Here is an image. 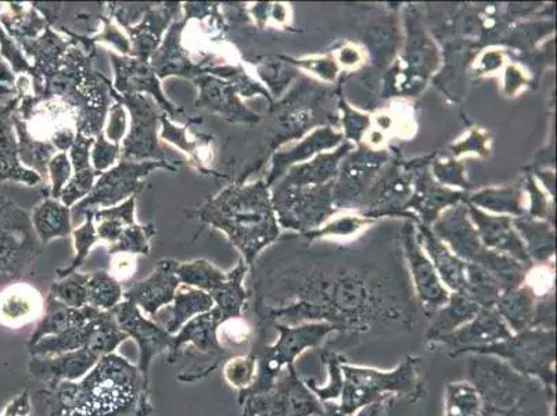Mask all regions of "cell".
Segmentation results:
<instances>
[{"label": "cell", "mask_w": 557, "mask_h": 416, "mask_svg": "<svg viewBox=\"0 0 557 416\" xmlns=\"http://www.w3.org/2000/svg\"><path fill=\"white\" fill-rule=\"evenodd\" d=\"M47 416H149V379L119 354L104 355L83 379L39 390Z\"/></svg>", "instance_id": "obj_1"}, {"label": "cell", "mask_w": 557, "mask_h": 416, "mask_svg": "<svg viewBox=\"0 0 557 416\" xmlns=\"http://www.w3.org/2000/svg\"><path fill=\"white\" fill-rule=\"evenodd\" d=\"M468 377L480 394L481 416H552L555 390L500 359L474 354L468 362Z\"/></svg>", "instance_id": "obj_2"}, {"label": "cell", "mask_w": 557, "mask_h": 416, "mask_svg": "<svg viewBox=\"0 0 557 416\" xmlns=\"http://www.w3.org/2000/svg\"><path fill=\"white\" fill-rule=\"evenodd\" d=\"M267 206L261 185H233L206 201L199 210L186 211V216L224 231L251 264L260 248L271 241V216Z\"/></svg>", "instance_id": "obj_3"}, {"label": "cell", "mask_w": 557, "mask_h": 416, "mask_svg": "<svg viewBox=\"0 0 557 416\" xmlns=\"http://www.w3.org/2000/svg\"><path fill=\"white\" fill-rule=\"evenodd\" d=\"M420 364V358L408 357L393 372H382L351 367L344 362L342 404L337 405L338 409L344 416H352L374 401L386 397H401L408 403H417L426 395V388L419 372Z\"/></svg>", "instance_id": "obj_4"}, {"label": "cell", "mask_w": 557, "mask_h": 416, "mask_svg": "<svg viewBox=\"0 0 557 416\" xmlns=\"http://www.w3.org/2000/svg\"><path fill=\"white\" fill-rule=\"evenodd\" d=\"M278 332V339L273 344L256 338L250 348L257 358V378L250 389L240 392L237 401L243 405L252 395L270 392L281 377L283 370L295 365L298 355L307 348L318 347L329 333L336 331L332 325H304V327H286L273 325Z\"/></svg>", "instance_id": "obj_5"}, {"label": "cell", "mask_w": 557, "mask_h": 416, "mask_svg": "<svg viewBox=\"0 0 557 416\" xmlns=\"http://www.w3.org/2000/svg\"><path fill=\"white\" fill-rule=\"evenodd\" d=\"M222 314L216 307L201 316L190 319L174 334L170 352L166 353V364H178L182 355L189 353V367L182 369L178 379L184 383H194L209 377L220 367L222 359L227 357L224 348L216 340V328L221 323Z\"/></svg>", "instance_id": "obj_6"}, {"label": "cell", "mask_w": 557, "mask_h": 416, "mask_svg": "<svg viewBox=\"0 0 557 416\" xmlns=\"http://www.w3.org/2000/svg\"><path fill=\"white\" fill-rule=\"evenodd\" d=\"M555 332L523 331L490 346L468 350L465 354L495 355L516 372L539 378L546 388H555Z\"/></svg>", "instance_id": "obj_7"}, {"label": "cell", "mask_w": 557, "mask_h": 416, "mask_svg": "<svg viewBox=\"0 0 557 416\" xmlns=\"http://www.w3.org/2000/svg\"><path fill=\"white\" fill-rule=\"evenodd\" d=\"M40 252L32 217L12 201H0V273L12 281L33 276Z\"/></svg>", "instance_id": "obj_8"}, {"label": "cell", "mask_w": 557, "mask_h": 416, "mask_svg": "<svg viewBox=\"0 0 557 416\" xmlns=\"http://www.w3.org/2000/svg\"><path fill=\"white\" fill-rule=\"evenodd\" d=\"M113 100L123 105L129 111L132 125L129 134L121 145L120 160L128 161H169L181 166L182 161L165 154V149L157 138V130L161 124L164 111L149 95L121 96L113 93Z\"/></svg>", "instance_id": "obj_9"}, {"label": "cell", "mask_w": 557, "mask_h": 416, "mask_svg": "<svg viewBox=\"0 0 557 416\" xmlns=\"http://www.w3.org/2000/svg\"><path fill=\"white\" fill-rule=\"evenodd\" d=\"M181 166L169 161H128L120 160L99 176L94 191L73 207L75 216L96 208H109L121 205L131 196L139 195L145 187V178L156 170L178 171Z\"/></svg>", "instance_id": "obj_10"}, {"label": "cell", "mask_w": 557, "mask_h": 416, "mask_svg": "<svg viewBox=\"0 0 557 416\" xmlns=\"http://www.w3.org/2000/svg\"><path fill=\"white\" fill-rule=\"evenodd\" d=\"M270 392L248 397L242 407L255 416H319L323 405L296 372L295 365L283 370Z\"/></svg>", "instance_id": "obj_11"}, {"label": "cell", "mask_w": 557, "mask_h": 416, "mask_svg": "<svg viewBox=\"0 0 557 416\" xmlns=\"http://www.w3.org/2000/svg\"><path fill=\"white\" fill-rule=\"evenodd\" d=\"M116 325L128 339H134L139 347L138 368L149 379L151 363L160 354L169 353L172 344L171 333L165 331L163 325L146 317L136 304L123 301L113 311Z\"/></svg>", "instance_id": "obj_12"}, {"label": "cell", "mask_w": 557, "mask_h": 416, "mask_svg": "<svg viewBox=\"0 0 557 416\" xmlns=\"http://www.w3.org/2000/svg\"><path fill=\"white\" fill-rule=\"evenodd\" d=\"M110 62L114 69L113 88L116 94L121 96L149 95L171 119H178L184 114V109L172 105L166 99L163 89H161L160 79L157 77L150 62L115 53H110Z\"/></svg>", "instance_id": "obj_13"}, {"label": "cell", "mask_w": 557, "mask_h": 416, "mask_svg": "<svg viewBox=\"0 0 557 416\" xmlns=\"http://www.w3.org/2000/svg\"><path fill=\"white\" fill-rule=\"evenodd\" d=\"M178 264L171 258L157 262L154 271L148 278L141 279L124 292V301L136 304L145 316L154 319L161 308L169 307L174 302L182 285L176 276Z\"/></svg>", "instance_id": "obj_14"}, {"label": "cell", "mask_w": 557, "mask_h": 416, "mask_svg": "<svg viewBox=\"0 0 557 416\" xmlns=\"http://www.w3.org/2000/svg\"><path fill=\"white\" fill-rule=\"evenodd\" d=\"M99 355L89 347L75 350L54 357H32L28 372L34 379L50 388L62 382H75L83 379L99 363Z\"/></svg>", "instance_id": "obj_15"}, {"label": "cell", "mask_w": 557, "mask_h": 416, "mask_svg": "<svg viewBox=\"0 0 557 416\" xmlns=\"http://www.w3.org/2000/svg\"><path fill=\"white\" fill-rule=\"evenodd\" d=\"M45 298L37 287L28 282H13L0 289V325L17 331L39 322L45 313Z\"/></svg>", "instance_id": "obj_16"}, {"label": "cell", "mask_w": 557, "mask_h": 416, "mask_svg": "<svg viewBox=\"0 0 557 416\" xmlns=\"http://www.w3.org/2000/svg\"><path fill=\"white\" fill-rule=\"evenodd\" d=\"M181 3H153L141 22L135 27L126 28L131 39V58L150 62L151 56L159 49L161 40L171 22L180 16Z\"/></svg>", "instance_id": "obj_17"}, {"label": "cell", "mask_w": 557, "mask_h": 416, "mask_svg": "<svg viewBox=\"0 0 557 416\" xmlns=\"http://www.w3.org/2000/svg\"><path fill=\"white\" fill-rule=\"evenodd\" d=\"M186 25L185 17L175 20L170 25L169 33L161 47L151 56L150 65L159 79L169 77H182L187 79H196L201 75H209L201 65L196 64L190 59L189 53L182 47L181 35Z\"/></svg>", "instance_id": "obj_18"}, {"label": "cell", "mask_w": 557, "mask_h": 416, "mask_svg": "<svg viewBox=\"0 0 557 416\" xmlns=\"http://www.w3.org/2000/svg\"><path fill=\"white\" fill-rule=\"evenodd\" d=\"M194 84L199 88L195 109L209 110L224 117L231 123H247L255 120V115L246 110L237 98L235 85L214 75H201L194 79Z\"/></svg>", "instance_id": "obj_19"}, {"label": "cell", "mask_w": 557, "mask_h": 416, "mask_svg": "<svg viewBox=\"0 0 557 416\" xmlns=\"http://www.w3.org/2000/svg\"><path fill=\"white\" fill-rule=\"evenodd\" d=\"M511 333L506 325L493 313H483L473 323L454 331L438 340L435 344L450 350L453 357L462 355L468 350L490 346L509 339Z\"/></svg>", "instance_id": "obj_20"}, {"label": "cell", "mask_w": 557, "mask_h": 416, "mask_svg": "<svg viewBox=\"0 0 557 416\" xmlns=\"http://www.w3.org/2000/svg\"><path fill=\"white\" fill-rule=\"evenodd\" d=\"M101 311L92 307L74 308L65 306L62 302L55 301L52 296H48L45 304V313L39 319L37 328L28 340V346L38 343L44 338L53 337L78 325L92 321Z\"/></svg>", "instance_id": "obj_21"}, {"label": "cell", "mask_w": 557, "mask_h": 416, "mask_svg": "<svg viewBox=\"0 0 557 416\" xmlns=\"http://www.w3.org/2000/svg\"><path fill=\"white\" fill-rule=\"evenodd\" d=\"M171 316L164 322L165 331L172 337L178 333L182 327H185L190 319L201 316L215 307L214 302L209 293L200 291V289L181 285L175 294L174 302L171 303Z\"/></svg>", "instance_id": "obj_22"}, {"label": "cell", "mask_w": 557, "mask_h": 416, "mask_svg": "<svg viewBox=\"0 0 557 416\" xmlns=\"http://www.w3.org/2000/svg\"><path fill=\"white\" fill-rule=\"evenodd\" d=\"M70 216V208L50 196L35 207L32 221L40 243L47 245L54 237L71 235L73 230H71Z\"/></svg>", "instance_id": "obj_23"}, {"label": "cell", "mask_w": 557, "mask_h": 416, "mask_svg": "<svg viewBox=\"0 0 557 416\" xmlns=\"http://www.w3.org/2000/svg\"><path fill=\"white\" fill-rule=\"evenodd\" d=\"M101 313L98 317L92 319V321L78 325V327L70 328L62 333L39 340L38 343L28 346L29 355H32V357H54V355L75 352V350L88 346Z\"/></svg>", "instance_id": "obj_24"}, {"label": "cell", "mask_w": 557, "mask_h": 416, "mask_svg": "<svg viewBox=\"0 0 557 416\" xmlns=\"http://www.w3.org/2000/svg\"><path fill=\"white\" fill-rule=\"evenodd\" d=\"M136 199L138 195L131 196L119 206L95 210L94 224L99 241L109 243V246L114 245L126 227L136 224Z\"/></svg>", "instance_id": "obj_25"}, {"label": "cell", "mask_w": 557, "mask_h": 416, "mask_svg": "<svg viewBox=\"0 0 557 416\" xmlns=\"http://www.w3.org/2000/svg\"><path fill=\"white\" fill-rule=\"evenodd\" d=\"M246 271L245 264H237L235 270L227 273L225 281L209 293L224 319L243 317V309H245L248 297L243 287V278H245Z\"/></svg>", "instance_id": "obj_26"}, {"label": "cell", "mask_w": 557, "mask_h": 416, "mask_svg": "<svg viewBox=\"0 0 557 416\" xmlns=\"http://www.w3.org/2000/svg\"><path fill=\"white\" fill-rule=\"evenodd\" d=\"M124 301V289L121 282L108 271L89 273L88 306L99 311H113Z\"/></svg>", "instance_id": "obj_27"}, {"label": "cell", "mask_w": 557, "mask_h": 416, "mask_svg": "<svg viewBox=\"0 0 557 416\" xmlns=\"http://www.w3.org/2000/svg\"><path fill=\"white\" fill-rule=\"evenodd\" d=\"M182 285L200 289L210 293L225 281L227 273H224L207 260H195L191 262H180L176 267Z\"/></svg>", "instance_id": "obj_28"}, {"label": "cell", "mask_w": 557, "mask_h": 416, "mask_svg": "<svg viewBox=\"0 0 557 416\" xmlns=\"http://www.w3.org/2000/svg\"><path fill=\"white\" fill-rule=\"evenodd\" d=\"M256 338V329L243 317L222 319L216 328L218 343L227 354L242 347L251 348Z\"/></svg>", "instance_id": "obj_29"}, {"label": "cell", "mask_w": 557, "mask_h": 416, "mask_svg": "<svg viewBox=\"0 0 557 416\" xmlns=\"http://www.w3.org/2000/svg\"><path fill=\"white\" fill-rule=\"evenodd\" d=\"M89 273L74 272L54 281L49 289V296L74 308L88 307Z\"/></svg>", "instance_id": "obj_30"}, {"label": "cell", "mask_w": 557, "mask_h": 416, "mask_svg": "<svg viewBox=\"0 0 557 416\" xmlns=\"http://www.w3.org/2000/svg\"><path fill=\"white\" fill-rule=\"evenodd\" d=\"M444 416H481L480 394L472 383L448 384Z\"/></svg>", "instance_id": "obj_31"}, {"label": "cell", "mask_w": 557, "mask_h": 416, "mask_svg": "<svg viewBox=\"0 0 557 416\" xmlns=\"http://www.w3.org/2000/svg\"><path fill=\"white\" fill-rule=\"evenodd\" d=\"M190 124V123H189ZM189 124L182 126V129H178V126H175L171 123V120L166 114H163L161 117V126H163V132H161V138L165 139L166 142H170V144L175 145L176 147H180V149L186 151L187 155L191 157V160H194L196 169L200 172H210V170H207L205 167V159H202V156L200 155L199 147H205L207 144H210L212 138L202 140V136L205 135H197L196 138H187V131H189Z\"/></svg>", "instance_id": "obj_32"}, {"label": "cell", "mask_w": 557, "mask_h": 416, "mask_svg": "<svg viewBox=\"0 0 557 416\" xmlns=\"http://www.w3.org/2000/svg\"><path fill=\"white\" fill-rule=\"evenodd\" d=\"M94 212L95 210L85 211L84 215L86 220L83 225L73 232L74 235V245H75V256L73 258V262L70 264L69 267L59 268L58 278L62 279L71 276V273L77 272L78 268L83 266L86 260V257L89 256L90 250L96 245V243L100 242L98 237V233H96L95 224H94Z\"/></svg>", "instance_id": "obj_33"}, {"label": "cell", "mask_w": 557, "mask_h": 416, "mask_svg": "<svg viewBox=\"0 0 557 416\" xmlns=\"http://www.w3.org/2000/svg\"><path fill=\"white\" fill-rule=\"evenodd\" d=\"M156 227L148 225H129L121 233L120 240L114 245L109 246L110 256L116 253H125V255L148 256L150 253V242L156 236Z\"/></svg>", "instance_id": "obj_34"}, {"label": "cell", "mask_w": 557, "mask_h": 416, "mask_svg": "<svg viewBox=\"0 0 557 416\" xmlns=\"http://www.w3.org/2000/svg\"><path fill=\"white\" fill-rule=\"evenodd\" d=\"M222 374H224V379L231 388L236 389L239 393L245 392L256 382V354L250 350L246 355H237V357L227 359Z\"/></svg>", "instance_id": "obj_35"}, {"label": "cell", "mask_w": 557, "mask_h": 416, "mask_svg": "<svg viewBox=\"0 0 557 416\" xmlns=\"http://www.w3.org/2000/svg\"><path fill=\"white\" fill-rule=\"evenodd\" d=\"M475 308L470 304L459 303L457 306L449 308L448 311L442 314V317L437 319L430 328L428 332V342L435 344L440 339L447 337L453 333L460 323L469 321L473 318Z\"/></svg>", "instance_id": "obj_36"}, {"label": "cell", "mask_w": 557, "mask_h": 416, "mask_svg": "<svg viewBox=\"0 0 557 416\" xmlns=\"http://www.w3.org/2000/svg\"><path fill=\"white\" fill-rule=\"evenodd\" d=\"M101 174H103V172L96 171L94 167L74 172L69 184L65 185L62 195H60L59 200L62 201L65 207H74L75 203L84 200L85 197L94 191L96 184L95 180Z\"/></svg>", "instance_id": "obj_37"}, {"label": "cell", "mask_w": 557, "mask_h": 416, "mask_svg": "<svg viewBox=\"0 0 557 416\" xmlns=\"http://www.w3.org/2000/svg\"><path fill=\"white\" fill-rule=\"evenodd\" d=\"M48 175L50 176V197L59 200L60 195L69 184L71 176H73V164L69 160L67 154L55 155L52 160H50L48 166Z\"/></svg>", "instance_id": "obj_38"}, {"label": "cell", "mask_w": 557, "mask_h": 416, "mask_svg": "<svg viewBox=\"0 0 557 416\" xmlns=\"http://www.w3.org/2000/svg\"><path fill=\"white\" fill-rule=\"evenodd\" d=\"M120 156L121 145L111 144L110 140L106 139L104 132L96 136L92 154H90V160H92V167L96 171L110 170L114 162L120 159Z\"/></svg>", "instance_id": "obj_39"}, {"label": "cell", "mask_w": 557, "mask_h": 416, "mask_svg": "<svg viewBox=\"0 0 557 416\" xmlns=\"http://www.w3.org/2000/svg\"><path fill=\"white\" fill-rule=\"evenodd\" d=\"M151 4L153 3H109L104 7V16L116 20L126 29L144 17Z\"/></svg>", "instance_id": "obj_40"}, {"label": "cell", "mask_w": 557, "mask_h": 416, "mask_svg": "<svg viewBox=\"0 0 557 416\" xmlns=\"http://www.w3.org/2000/svg\"><path fill=\"white\" fill-rule=\"evenodd\" d=\"M100 20L103 22V33L96 35V37L92 38V42L95 45L98 42H108L111 47L123 53V56H129L132 50L129 39L126 38L104 14L100 16Z\"/></svg>", "instance_id": "obj_41"}, {"label": "cell", "mask_w": 557, "mask_h": 416, "mask_svg": "<svg viewBox=\"0 0 557 416\" xmlns=\"http://www.w3.org/2000/svg\"><path fill=\"white\" fill-rule=\"evenodd\" d=\"M126 131V113L123 105L115 101L109 110V124L106 129V139L111 144L121 145Z\"/></svg>", "instance_id": "obj_42"}, {"label": "cell", "mask_w": 557, "mask_h": 416, "mask_svg": "<svg viewBox=\"0 0 557 416\" xmlns=\"http://www.w3.org/2000/svg\"><path fill=\"white\" fill-rule=\"evenodd\" d=\"M95 144V138H89L83 134H77L73 146H71V164L74 172L83 171L92 167L90 164V147Z\"/></svg>", "instance_id": "obj_43"}, {"label": "cell", "mask_w": 557, "mask_h": 416, "mask_svg": "<svg viewBox=\"0 0 557 416\" xmlns=\"http://www.w3.org/2000/svg\"><path fill=\"white\" fill-rule=\"evenodd\" d=\"M136 270L135 256L125 255V253H116L111 256L110 273L116 281H126L134 276Z\"/></svg>", "instance_id": "obj_44"}, {"label": "cell", "mask_w": 557, "mask_h": 416, "mask_svg": "<svg viewBox=\"0 0 557 416\" xmlns=\"http://www.w3.org/2000/svg\"><path fill=\"white\" fill-rule=\"evenodd\" d=\"M32 394L28 390L20 393L4 407L0 416H32Z\"/></svg>", "instance_id": "obj_45"}, {"label": "cell", "mask_w": 557, "mask_h": 416, "mask_svg": "<svg viewBox=\"0 0 557 416\" xmlns=\"http://www.w3.org/2000/svg\"><path fill=\"white\" fill-rule=\"evenodd\" d=\"M394 403L395 397L380 399L367 405V407L359 409L356 416H386L387 408Z\"/></svg>", "instance_id": "obj_46"}, {"label": "cell", "mask_w": 557, "mask_h": 416, "mask_svg": "<svg viewBox=\"0 0 557 416\" xmlns=\"http://www.w3.org/2000/svg\"><path fill=\"white\" fill-rule=\"evenodd\" d=\"M9 283H12V279L4 277L2 276V273H0V289L9 285Z\"/></svg>", "instance_id": "obj_47"}, {"label": "cell", "mask_w": 557, "mask_h": 416, "mask_svg": "<svg viewBox=\"0 0 557 416\" xmlns=\"http://www.w3.org/2000/svg\"><path fill=\"white\" fill-rule=\"evenodd\" d=\"M243 416H255V415L248 414V413H246V411H243Z\"/></svg>", "instance_id": "obj_48"}]
</instances>
